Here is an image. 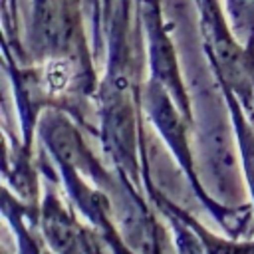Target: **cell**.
Instances as JSON below:
<instances>
[{
  "mask_svg": "<svg viewBox=\"0 0 254 254\" xmlns=\"http://www.w3.org/2000/svg\"><path fill=\"white\" fill-rule=\"evenodd\" d=\"M46 232L50 236V240L54 242V246H58L60 250H69L71 244L75 242V234L71 224L62 218V216H54L46 222Z\"/></svg>",
  "mask_w": 254,
  "mask_h": 254,
  "instance_id": "1",
  "label": "cell"
},
{
  "mask_svg": "<svg viewBox=\"0 0 254 254\" xmlns=\"http://www.w3.org/2000/svg\"><path fill=\"white\" fill-rule=\"evenodd\" d=\"M52 145L58 151V155L65 161H73V157L77 155V143H75L73 135L64 127H58L52 133Z\"/></svg>",
  "mask_w": 254,
  "mask_h": 254,
  "instance_id": "2",
  "label": "cell"
},
{
  "mask_svg": "<svg viewBox=\"0 0 254 254\" xmlns=\"http://www.w3.org/2000/svg\"><path fill=\"white\" fill-rule=\"evenodd\" d=\"M67 77H69V69H67V65L62 64V62H56V64L52 65V69L48 71V83H50L54 89L64 87V85L67 83Z\"/></svg>",
  "mask_w": 254,
  "mask_h": 254,
  "instance_id": "3",
  "label": "cell"
},
{
  "mask_svg": "<svg viewBox=\"0 0 254 254\" xmlns=\"http://www.w3.org/2000/svg\"><path fill=\"white\" fill-rule=\"evenodd\" d=\"M234 16L254 18V0H230Z\"/></svg>",
  "mask_w": 254,
  "mask_h": 254,
  "instance_id": "4",
  "label": "cell"
}]
</instances>
